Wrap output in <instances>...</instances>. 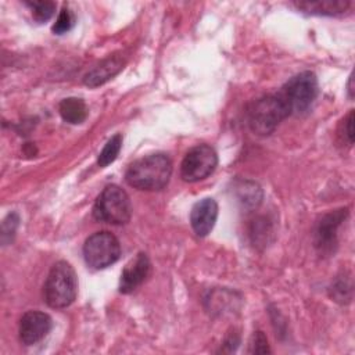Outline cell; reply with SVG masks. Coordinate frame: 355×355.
Masks as SVG:
<instances>
[{
  "label": "cell",
  "mask_w": 355,
  "mask_h": 355,
  "mask_svg": "<svg viewBox=\"0 0 355 355\" xmlns=\"http://www.w3.org/2000/svg\"><path fill=\"white\" fill-rule=\"evenodd\" d=\"M295 6L309 14L318 15H337L347 11L351 6L348 0H319V1H300Z\"/></svg>",
  "instance_id": "obj_13"
},
{
  "label": "cell",
  "mask_w": 355,
  "mask_h": 355,
  "mask_svg": "<svg viewBox=\"0 0 355 355\" xmlns=\"http://www.w3.org/2000/svg\"><path fill=\"white\" fill-rule=\"evenodd\" d=\"M343 132L345 133V137L348 140V144L354 143V111L351 110L347 118L344 119V128Z\"/></svg>",
  "instance_id": "obj_23"
},
{
  "label": "cell",
  "mask_w": 355,
  "mask_h": 355,
  "mask_svg": "<svg viewBox=\"0 0 355 355\" xmlns=\"http://www.w3.org/2000/svg\"><path fill=\"white\" fill-rule=\"evenodd\" d=\"M31 10L32 15L37 22L49 21L54 11H55V3L50 0H39V1H26L25 3Z\"/></svg>",
  "instance_id": "obj_19"
},
{
  "label": "cell",
  "mask_w": 355,
  "mask_h": 355,
  "mask_svg": "<svg viewBox=\"0 0 355 355\" xmlns=\"http://www.w3.org/2000/svg\"><path fill=\"white\" fill-rule=\"evenodd\" d=\"M18 215L17 214H8L7 216H6V219L3 220V230H1V241L6 244V243H8L11 239H12V236H14V233H15V229H17V226H18Z\"/></svg>",
  "instance_id": "obj_22"
},
{
  "label": "cell",
  "mask_w": 355,
  "mask_h": 355,
  "mask_svg": "<svg viewBox=\"0 0 355 355\" xmlns=\"http://www.w3.org/2000/svg\"><path fill=\"white\" fill-rule=\"evenodd\" d=\"M78 293V280L73 268L65 262H55L46 279L43 294L51 308H67L73 302Z\"/></svg>",
  "instance_id": "obj_2"
},
{
  "label": "cell",
  "mask_w": 355,
  "mask_h": 355,
  "mask_svg": "<svg viewBox=\"0 0 355 355\" xmlns=\"http://www.w3.org/2000/svg\"><path fill=\"white\" fill-rule=\"evenodd\" d=\"M150 259L147 254L139 252L122 270L121 282H119V291L121 293H130L136 287H139L150 273Z\"/></svg>",
  "instance_id": "obj_11"
},
{
  "label": "cell",
  "mask_w": 355,
  "mask_h": 355,
  "mask_svg": "<svg viewBox=\"0 0 355 355\" xmlns=\"http://www.w3.org/2000/svg\"><path fill=\"white\" fill-rule=\"evenodd\" d=\"M348 211L337 209L326 214L316 225L315 229V247L323 255H329L337 245V229L345 219Z\"/></svg>",
  "instance_id": "obj_8"
},
{
  "label": "cell",
  "mask_w": 355,
  "mask_h": 355,
  "mask_svg": "<svg viewBox=\"0 0 355 355\" xmlns=\"http://www.w3.org/2000/svg\"><path fill=\"white\" fill-rule=\"evenodd\" d=\"M121 245L118 239L110 232H97L86 239L83 244V257L89 266L104 269L118 261Z\"/></svg>",
  "instance_id": "obj_6"
},
{
  "label": "cell",
  "mask_w": 355,
  "mask_h": 355,
  "mask_svg": "<svg viewBox=\"0 0 355 355\" xmlns=\"http://www.w3.org/2000/svg\"><path fill=\"white\" fill-rule=\"evenodd\" d=\"M73 22H75V19H73V15H72L71 10L64 7L60 11V14H58V17H57V19L53 25V32L57 33V35H62L73 26Z\"/></svg>",
  "instance_id": "obj_20"
},
{
  "label": "cell",
  "mask_w": 355,
  "mask_h": 355,
  "mask_svg": "<svg viewBox=\"0 0 355 355\" xmlns=\"http://www.w3.org/2000/svg\"><path fill=\"white\" fill-rule=\"evenodd\" d=\"M237 194L240 201H243L245 205L257 207L261 202L262 191L258 184L252 182H243L237 186Z\"/></svg>",
  "instance_id": "obj_18"
},
{
  "label": "cell",
  "mask_w": 355,
  "mask_h": 355,
  "mask_svg": "<svg viewBox=\"0 0 355 355\" xmlns=\"http://www.w3.org/2000/svg\"><path fill=\"white\" fill-rule=\"evenodd\" d=\"M121 147H122V136L119 133L114 135L107 143L105 146L103 147V150L100 151L98 154V158H97V164L104 168L107 165H110L111 162H114L121 151Z\"/></svg>",
  "instance_id": "obj_17"
},
{
  "label": "cell",
  "mask_w": 355,
  "mask_h": 355,
  "mask_svg": "<svg viewBox=\"0 0 355 355\" xmlns=\"http://www.w3.org/2000/svg\"><path fill=\"white\" fill-rule=\"evenodd\" d=\"M218 218V204L214 198H204L194 204L190 212V223L194 233L205 237L214 227Z\"/></svg>",
  "instance_id": "obj_10"
},
{
  "label": "cell",
  "mask_w": 355,
  "mask_h": 355,
  "mask_svg": "<svg viewBox=\"0 0 355 355\" xmlns=\"http://www.w3.org/2000/svg\"><path fill=\"white\" fill-rule=\"evenodd\" d=\"M330 295L334 301L340 302V304H345L349 302L352 298V280L351 276H345L341 275L338 276L333 286L330 287Z\"/></svg>",
  "instance_id": "obj_16"
},
{
  "label": "cell",
  "mask_w": 355,
  "mask_h": 355,
  "mask_svg": "<svg viewBox=\"0 0 355 355\" xmlns=\"http://www.w3.org/2000/svg\"><path fill=\"white\" fill-rule=\"evenodd\" d=\"M288 116V111L277 94H269L254 101L248 110L250 129L259 135H270Z\"/></svg>",
  "instance_id": "obj_4"
},
{
  "label": "cell",
  "mask_w": 355,
  "mask_h": 355,
  "mask_svg": "<svg viewBox=\"0 0 355 355\" xmlns=\"http://www.w3.org/2000/svg\"><path fill=\"white\" fill-rule=\"evenodd\" d=\"M125 60L121 55H112L103 60L100 64L93 67L83 78V83L89 87H97L104 85L107 80L112 79L116 73L122 71Z\"/></svg>",
  "instance_id": "obj_12"
},
{
  "label": "cell",
  "mask_w": 355,
  "mask_h": 355,
  "mask_svg": "<svg viewBox=\"0 0 355 355\" xmlns=\"http://www.w3.org/2000/svg\"><path fill=\"white\" fill-rule=\"evenodd\" d=\"M250 352L251 354H268V352H270V348L268 345V340H266V336L263 334V331L258 330L252 334V338L250 341Z\"/></svg>",
  "instance_id": "obj_21"
},
{
  "label": "cell",
  "mask_w": 355,
  "mask_h": 355,
  "mask_svg": "<svg viewBox=\"0 0 355 355\" xmlns=\"http://www.w3.org/2000/svg\"><path fill=\"white\" fill-rule=\"evenodd\" d=\"M58 111L61 118L72 125L82 123L87 118V107L85 101L78 97L64 98L58 105Z\"/></svg>",
  "instance_id": "obj_14"
},
{
  "label": "cell",
  "mask_w": 355,
  "mask_h": 355,
  "mask_svg": "<svg viewBox=\"0 0 355 355\" xmlns=\"http://www.w3.org/2000/svg\"><path fill=\"white\" fill-rule=\"evenodd\" d=\"M348 94H349V97H351V98L354 97V89H352V76L349 78V82H348Z\"/></svg>",
  "instance_id": "obj_24"
},
{
  "label": "cell",
  "mask_w": 355,
  "mask_h": 355,
  "mask_svg": "<svg viewBox=\"0 0 355 355\" xmlns=\"http://www.w3.org/2000/svg\"><path fill=\"white\" fill-rule=\"evenodd\" d=\"M234 293L226 290H215L209 293L207 302L209 304V311L212 313H226L236 309V298Z\"/></svg>",
  "instance_id": "obj_15"
},
{
  "label": "cell",
  "mask_w": 355,
  "mask_h": 355,
  "mask_svg": "<svg viewBox=\"0 0 355 355\" xmlns=\"http://www.w3.org/2000/svg\"><path fill=\"white\" fill-rule=\"evenodd\" d=\"M93 215L97 220L111 225H125L132 215V204L129 196L116 184L107 186L97 197Z\"/></svg>",
  "instance_id": "obj_5"
},
{
  "label": "cell",
  "mask_w": 355,
  "mask_h": 355,
  "mask_svg": "<svg viewBox=\"0 0 355 355\" xmlns=\"http://www.w3.org/2000/svg\"><path fill=\"white\" fill-rule=\"evenodd\" d=\"M288 115L306 112L318 96V80L313 72L305 71L293 76L277 93Z\"/></svg>",
  "instance_id": "obj_3"
},
{
  "label": "cell",
  "mask_w": 355,
  "mask_h": 355,
  "mask_svg": "<svg viewBox=\"0 0 355 355\" xmlns=\"http://www.w3.org/2000/svg\"><path fill=\"white\" fill-rule=\"evenodd\" d=\"M172 175V162L165 154H151L129 165L125 179L129 186L139 190H161Z\"/></svg>",
  "instance_id": "obj_1"
},
{
  "label": "cell",
  "mask_w": 355,
  "mask_h": 355,
  "mask_svg": "<svg viewBox=\"0 0 355 355\" xmlns=\"http://www.w3.org/2000/svg\"><path fill=\"white\" fill-rule=\"evenodd\" d=\"M218 165L216 151L208 144H198L187 151L180 165V176L189 183L208 178Z\"/></svg>",
  "instance_id": "obj_7"
},
{
  "label": "cell",
  "mask_w": 355,
  "mask_h": 355,
  "mask_svg": "<svg viewBox=\"0 0 355 355\" xmlns=\"http://www.w3.org/2000/svg\"><path fill=\"white\" fill-rule=\"evenodd\" d=\"M51 329V318L40 311H28L19 320V340L25 345L42 341Z\"/></svg>",
  "instance_id": "obj_9"
}]
</instances>
